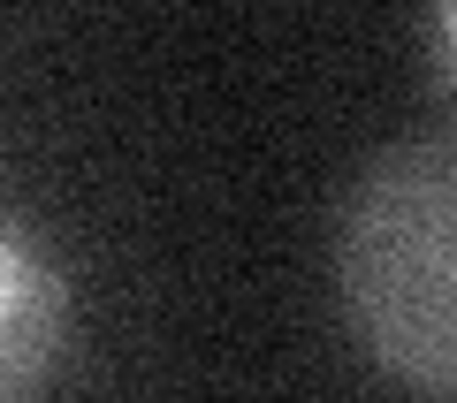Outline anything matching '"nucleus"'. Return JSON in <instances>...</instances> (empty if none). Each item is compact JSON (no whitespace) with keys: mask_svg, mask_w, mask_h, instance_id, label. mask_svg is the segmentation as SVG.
<instances>
[{"mask_svg":"<svg viewBox=\"0 0 457 403\" xmlns=\"http://www.w3.org/2000/svg\"><path fill=\"white\" fill-rule=\"evenodd\" d=\"M336 312L396 388L457 396V129L404 137L336 213Z\"/></svg>","mask_w":457,"mask_h":403,"instance_id":"f257e3e1","label":"nucleus"},{"mask_svg":"<svg viewBox=\"0 0 457 403\" xmlns=\"http://www.w3.org/2000/svg\"><path fill=\"white\" fill-rule=\"evenodd\" d=\"M427 53H435L442 92L457 99V0H427Z\"/></svg>","mask_w":457,"mask_h":403,"instance_id":"7ed1b4c3","label":"nucleus"},{"mask_svg":"<svg viewBox=\"0 0 457 403\" xmlns=\"http://www.w3.org/2000/svg\"><path fill=\"white\" fill-rule=\"evenodd\" d=\"M69 350V275L23 213L0 206V396L46 388Z\"/></svg>","mask_w":457,"mask_h":403,"instance_id":"f03ea898","label":"nucleus"}]
</instances>
